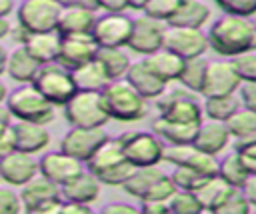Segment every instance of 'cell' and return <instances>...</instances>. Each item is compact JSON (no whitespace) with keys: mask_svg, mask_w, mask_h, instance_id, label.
<instances>
[{"mask_svg":"<svg viewBox=\"0 0 256 214\" xmlns=\"http://www.w3.org/2000/svg\"><path fill=\"white\" fill-rule=\"evenodd\" d=\"M214 2L224 14L246 16V18L256 14V0H214Z\"/></svg>","mask_w":256,"mask_h":214,"instance_id":"43","label":"cell"},{"mask_svg":"<svg viewBox=\"0 0 256 214\" xmlns=\"http://www.w3.org/2000/svg\"><path fill=\"white\" fill-rule=\"evenodd\" d=\"M38 70H40V62L28 52V48H26L24 44H18L14 50L8 52L6 74H8L14 82H18V84L34 82Z\"/></svg>","mask_w":256,"mask_h":214,"instance_id":"24","label":"cell"},{"mask_svg":"<svg viewBox=\"0 0 256 214\" xmlns=\"http://www.w3.org/2000/svg\"><path fill=\"white\" fill-rule=\"evenodd\" d=\"M96 10L62 4L60 18H58V34L60 36H74V34H92L96 22Z\"/></svg>","mask_w":256,"mask_h":214,"instance_id":"21","label":"cell"},{"mask_svg":"<svg viewBox=\"0 0 256 214\" xmlns=\"http://www.w3.org/2000/svg\"><path fill=\"white\" fill-rule=\"evenodd\" d=\"M40 166V174L46 176L48 180H52L54 184L62 186L68 180H72L74 176H78L86 164L74 156H70L64 150H52V152H44L38 160Z\"/></svg>","mask_w":256,"mask_h":214,"instance_id":"16","label":"cell"},{"mask_svg":"<svg viewBox=\"0 0 256 214\" xmlns=\"http://www.w3.org/2000/svg\"><path fill=\"white\" fill-rule=\"evenodd\" d=\"M204 208H202L196 192L176 190V194L170 198V212H174V214H198Z\"/></svg>","mask_w":256,"mask_h":214,"instance_id":"40","label":"cell"},{"mask_svg":"<svg viewBox=\"0 0 256 214\" xmlns=\"http://www.w3.org/2000/svg\"><path fill=\"white\" fill-rule=\"evenodd\" d=\"M12 22L8 20V16H0V40H4V38H8L10 34H12Z\"/></svg>","mask_w":256,"mask_h":214,"instance_id":"55","label":"cell"},{"mask_svg":"<svg viewBox=\"0 0 256 214\" xmlns=\"http://www.w3.org/2000/svg\"><path fill=\"white\" fill-rule=\"evenodd\" d=\"M164 160L174 166H190L206 176L218 174V160L214 154H208L190 144H168L164 150Z\"/></svg>","mask_w":256,"mask_h":214,"instance_id":"14","label":"cell"},{"mask_svg":"<svg viewBox=\"0 0 256 214\" xmlns=\"http://www.w3.org/2000/svg\"><path fill=\"white\" fill-rule=\"evenodd\" d=\"M60 40H62V36L58 34V30L32 32L28 36V40L24 42V46L40 64H48V62H56L58 50H60Z\"/></svg>","mask_w":256,"mask_h":214,"instance_id":"27","label":"cell"},{"mask_svg":"<svg viewBox=\"0 0 256 214\" xmlns=\"http://www.w3.org/2000/svg\"><path fill=\"white\" fill-rule=\"evenodd\" d=\"M136 208L134 204H126V202H110L106 206H102V212L104 214H136Z\"/></svg>","mask_w":256,"mask_h":214,"instance_id":"48","label":"cell"},{"mask_svg":"<svg viewBox=\"0 0 256 214\" xmlns=\"http://www.w3.org/2000/svg\"><path fill=\"white\" fill-rule=\"evenodd\" d=\"M58 212H88L90 214V206L80 204V202H72V200H62Z\"/></svg>","mask_w":256,"mask_h":214,"instance_id":"52","label":"cell"},{"mask_svg":"<svg viewBox=\"0 0 256 214\" xmlns=\"http://www.w3.org/2000/svg\"><path fill=\"white\" fill-rule=\"evenodd\" d=\"M108 138V134L104 132V128H86V126H70V130L62 136L60 140V150L68 152L70 156L82 160L86 164V160L94 154V150Z\"/></svg>","mask_w":256,"mask_h":214,"instance_id":"15","label":"cell"},{"mask_svg":"<svg viewBox=\"0 0 256 214\" xmlns=\"http://www.w3.org/2000/svg\"><path fill=\"white\" fill-rule=\"evenodd\" d=\"M230 132H228V126L226 122H220V120H202V124L198 126L196 130V136L192 140V144L208 154H220L228 142H230Z\"/></svg>","mask_w":256,"mask_h":214,"instance_id":"23","label":"cell"},{"mask_svg":"<svg viewBox=\"0 0 256 214\" xmlns=\"http://www.w3.org/2000/svg\"><path fill=\"white\" fill-rule=\"evenodd\" d=\"M128 2H130V8L132 10H140V12H144V8L148 4V0H128Z\"/></svg>","mask_w":256,"mask_h":214,"instance_id":"58","label":"cell"},{"mask_svg":"<svg viewBox=\"0 0 256 214\" xmlns=\"http://www.w3.org/2000/svg\"><path fill=\"white\" fill-rule=\"evenodd\" d=\"M202 124V122H200ZM152 130L166 142V144H190L196 136L198 126L194 124H184L176 120H168L164 116H156L152 122Z\"/></svg>","mask_w":256,"mask_h":214,"instance_id":"28","label":"cell"},{"mask_svg":"<svg viewBox=\"0 0 256 214\" xmlns=\"http://www.w3.org/2000/svg\"><path fill=\"white\" fill-rule=\"evenodd\" d=\"M22 210L20 196L8 186H0V214H16Z\"/></svg>","mask_w":256,"mask_h":214,"instance_id":"45","label":"cell"},{"mask_svg":"<svg viewBox=\"0 0 256 214\" xmlns=\"http://www.w3.org/2000/svg\"><path fill=\"white\" fill-rule=\"evenodd\" d=\"M100 186L102 182L88 168H84L78 176H74L72 180L60 186V194H62V200H72V202L92 206L100 198Z\"/></svg>","mask_w":256,"mask_h":214,"instance_id":"20","label":"cell"},{"mask_svg":"<svg viewBox=\"0 0 256 214\" xmlns=\"http://www.w3.org/2000/svg\"><path fill=\"white\" fill-rule=\"evenodd\" d=\"M44 96L50 100L54 106H64L76 92V82L72 76V70L64 68L58 62H48L40 64V70L32 82Z\"/></svg>","mask_w":256,"mask_h":214,"instance_id":"7","label":"cell"},{"mask_svg":"<svg viewBox=\"0 0 256 214\" xmlns=\"http://www.w3.org/2000/svg\"><path fill=\"white\" fill-rule=\"evenodd\" d=\"M232 62L242 82H256V48L234 56Z\"/></svg>","mask_w":256,"mask_h":214,"instance_id":"41","label":"cell"},{"mask_svg":"<svg viewBox=\"0 0 256 214\" xmlns=\"http://www.w3.org/2000/svg\"><path fill=\"white\" fill-rule=\"evenodd\" d=\"M242 80L234 68L232 58H220V60H210L208 70H206V80L202 88V98L206 96H226V94H236L240 90Z\"/></svg>","mask_w":256,"mask_h":214,"instance_id":"13","label":"cell"},{"mask_svg":"<svg viewBox=\"0 0 256 214\" xmlns=\"http://www.w3.org/2000/svg\"><path fill=\"white\" fill-rule=\"evenodd\" d=\"M6 108L12 114L14 120H26V122H38L48 124L54 118V104L46 100V96L32 84H20L12 92H8Z\"/></svg>","mask_w":256,"mask_h":214,"instance_id":"3","label":"cell"},{"mask_svg":"<svg viewBox=\"0 0 256 214\" xmlns=\"http://www.w3.org/2000/svg\"><path fill=\"white\" fill-rule=\"evenodd\" d=\"M58 2H62V4H64V0H58Z\"/></svg>","mask_w":256,"mask_h":214,"instance_id":"60","label":"cell"},{"mask_svg":"<svg viewBox=\"0 0 256 214\" xmlns=\"http://www.w3.org/2000/svg\"><path fill=\"white\" fill-rule=\"evenodd\" d=\"M6 98H8V88H6V84H4L2 78H0V104H4Z\"/></svg>","mask_w":256,"mask_h":214,"instance_id":"59","label":"cell"},{"mask_svg":"<svg viewBox=\"0 0 256 214\" xmlns=\"http://www.w3.org/2000/svg\"><path fill=\"white\" fill-rule=\"evenodd\" d=\"M202 108H204V116L206 118L226 122L240 108V98H236L234 94L206 96V98H202Z\"/></svg>","mask_w":256,"mask_h":214,"instance_id":"34","label":"cell"},{"mask_svg":"<svg viewBox=\"0 0 256 214\" xmlns=\"http://www.w3.org/2000/svg\"><path fill=\"white\" fill-rule=\"evenodd\" d=\"M36 174H40V166L34 154L14 148L12 152L0 158V178L10 186H22Z\"/></svg>","mask_w":256,"mask_h":214,"instance_id":"18","label":"cell"},{"mask_svg":"<svg viewBox=\"0 0 256 214\" xmlns=\"http://www.w3.org/2000/svg\"><path fill=\"white\" fill-rule=\"evenodd\" d=\"M98 44L92 38V34H74V36H62L60 40V50L56 62L62 64L68 70H74L90 60L96 58L98 54Z\"/></svg>","mask_w":256,"mask_h":214,"instance_id":"17","label":"cell"},{"mask_svg":"<svg viewBox=\"0 0 256 214\" xmlns=\"http://www.w3.org/2000/svg\"><path fill=\"white\" fill-rule=\"evenodd\" d=\"M242 192H244V196L248 198V202H250L252 206H256V172H250V174H248L246 182L242 184Z\"/></svg>","mask_w":256,"mask_h":214,"instance_id":"49","label":"cell"},{"mask_svg":"<svg viewBox=\"0 0 256 214\" xmlns=\"http://www.w3.org/2000/svg\"><path fill=\"white\" fill-rule=\"evenodd\" d=\"M98 6L104 12H124L130 8L128 0H98Z\"/></svg>","mask_w":256,"mask_h":214,"instance_id":"50","label":"cell"},{"mask_svg":"<svg viewBox=\"0 0 256 214\" xmlns=\"http://www.w3.org/2000/svg\"><path fill=\"white\" fill-rule=\"evenodd\" d=\"M72 76H74L76 88L78 90H88V92H102V88L110 82L108 74L104 72L102 64L96 58L78 66V68H74Z\"/></svg>","mask_w":256,"mask_h":214,"instance_id":"31","label":"cell"},{"mask_svg":"<svg viewBox=\"0 0 256 214\" xmlns=\"http://www.w3.org/2000/svg\"><path fill=\"white\" fill-rule=\"evenodd\" d=\"M14 10V0H0V16H10Z\"/></svg>","mask_w":256,"mask_h":214,"instance_id":"56","label":"cell"},{"mask_svg":"<svg viewBox=\"0 0 256 214\" xmlns=\"http://www.w3.org/2000/svg\"><path fill=\"white\" fill-rule=\"evenodd\" d=\"M18 196L22 200V208L26 212H32V214L58 212L60 202H62L60 186L42 174H36L32 180L22 184Z\"/></svg>","mask_w":256,"mask_h":214,"instance_id":"8","label":"cell"},{"mask_svg":"<svg viewBox=\"0 0 256 214\" xmlns=\"http://www.w3.org/2000/svg\"><path fill=\"white\" fill-rule=\"evenodd\" d=\"M208 46L222 58H234L256 48V24L246 16L222 14L208 32Z\"/></svg>","mask_w":256,"mask_h":214,"instance_id":"1","label":"cell"},{"mask_svg":"<svg viewBox=\"0 0 256 214\" xmlns=\"http://www.w3.org/2000/svg\"><path fill=\"white\" fill-rule=\"evenodd\" d=\"M102 102L110 116V120L118 122H138L148 112V100L126 80H110L102 88Z\"/></svg>","mask_w":256,"mask_h":214,"instance_id":"2","label":"cell"},{"mask_svg":"<svg viewBox=\"0 0 256 214\" xmlns=\"http://www.w3.org/2000/svg\"><path fill=\"white\" fill-rule=\"evenodd\" d=\"M166 26H168L166 22L142 12L140 16H136L132 20V34L128 40V48L142 56H148V54L164 48Z\"/></svg>","mask_w":256,"mask_h":214,"instance_id":"11","label":"cell"},{"mask_svg":"<svg viewBox=\"0 0 256 214\" xmlns=\"http://www.w3.org/2000/svg\"><path fill=\"white\" fill-rule=\"evenodd\" d=\"M16 146H14V134H12V126L0 136V158L6 156L8 152H12Z\"/></svg>","mask_w":256,"mask_h":214,"instance_id":"51","label":"cell"},{"mask_svg":"<svg viewBox=\"0 0 256 214\" xmlns=\"http://www.w3.org/2000/svg\"><path fill=\"white\" fill-rule=\"evenodd\" d=\"M6 60H8V52H6V48L0 44V76L6 72Z\"/></svg>","mask_w":256,"mask_h":214,"instance_id":"57","label":"cell"},{"mask_svg":"<svg viewBox=\"0 0 256 214\" xmlns=\"http://www.w3.org/2000/svg\"><path fill=\"white\" fill-rule=\"evenodd\" d=\"M124 78H126L146 100H156V98L168 88V84H166L160 76H156V74L150 70V66L144 62V58L132 62Z\"/></svg>","mask_w":256,"mask_h":214,"instance_id":"22","label":"cell"},{"mask_svg":"<svg viewBox=\"0 0 256 214\" xmlns=\"http://www.w3.org/2000/svg\"><path fill=\"white\" fill-rule=\"evenodd\" d=\"M240 104L256 112V82H242V86H240Z\"/></svg>","mask_w":256,"mask_h":214,"instance_id":"46","label":"cell"},{"mask_svg":"<svg viewBox=\"0 0 256 214\" xmlns=\"http://www.w3.org/2000/svg\"><path fill=\"white\" fill-rule=\"evenodd\" d=\"M0 182H2V178H0Z\"/></svg>","mask_w":256,"mask_h":214,"instance_id":"61","label":"cell"},{"mask_svg":"<svg viewBox=\"0 0 256 214\" xmlns=\"http://www.w3.org/2000/svg\"><path fill=\"white\" fill-rule=\"evenodd\" d=\"M12 114L8 112V108H6V104H0V136L12 126Z\"/></svg>","mask_w":256,"mask_h":214,"instance_id":"53","label":"cell"},{"mask_svg":"<svg viewBox=\"0 0 256 214\" xmlns=\"http://www.w3.org/2000/svg\"><path fill=\"white\" fill-rule=\"evenodd\" d=\"M234 150L238 152V156L244 162V166L248 168V172H256V134L238 140Z\"/></svg>","mask_w":256,"mask_h":214,"instance_id":"44","label":"cell"},{"mask_svg":"<svg viewBox=\"0 0 256 214\" xmlns=\"http://www.w3.org/2000/svg\"><path fill=\"white\" fill-rule=\"evenodd\" d=\"M144 62H146V64L150 66V70H152L156 76H160L166 84L178 82L180 72H182V68H184V58L178 56V54H174V52L168 50V48H160V50H156V52L144 56Z\"/></svg>","mask_w":256,"mask_h":214,"instance_id":"26","label":"cell"},{"mask_svg":"<svg viewBox=\"0 0 256 214\" xmlns=\"http://www.w3.org/2000/svg\"><path fill=\"white\" fill-rule=\"evenodd\" d=\"M228 190H230V184H226V182L216 174V176L208 178V180L196 190V196H198V200H200V204H202L204 210L214 212V210L218 208V204L224 200V196H226Z\"/></svg>","mask_w":256,"mask_h":214,"instance_id":"36","label":"cell"},{"mask_svg":"<svg viewBox=\"0 0 256 214\" xmlns=\"http://www.w3.org/2000/svg\"><path fill=\"white\" fill-rule=\"evenodd\" d=\"M60 10L58 0H22L16 8V22L28 32H52L58 28Z\"/></svg>","mask_w":256,"mask_h":214,"instance_id":"9","label":"cell"},{"mask_svg":"<svg viewBox=\"0 0 256 214\" xmlns=\"http://www.w3.org/2000/svg\"><path fill=\"white\" fill-rule=\"evenodd\" d=\"M162 176H164V170L158 168V164H154V166H138V168H134V172L128 176V180L122 184V188H124L126 194H130V196L142 200V198L150 192V188H152Z\"/></svg>","mask_w":256,"mask_h":214,"instance_id":"29","label":"cell"},{"mask_svg":"<svg viewBox=\"0 0 256 214\" xmlns=\"http://www.w3.org/2000/svg\"><path fill=\"white\" fill-rule=\"evenodd\" d=\"M170 176H172L174 184L178 186V190H190V192H196L208 178H212V176H206L190 166H174Z\"/></svg>","mask_w":256,"mask_h":214,"instance_id":"38","label":"cell"},{"mask_svg":"<svg viewBox=\"0 0 256 214\" xmlns=\"http://www.w3.org/2000/svg\"><path fill=\"white\" fill-rule=\"evenodd\" d=\"M198 96L200 94L184 88L182 84L176 88H166L156 98V110L168 120L200 126V122L204 120V108Z\"/></svg>","mask_w":256,"mask_h":214,"instance_id":"4","label":"cell"},{"mask_svg":"<svg viewBox=\"0 0 256 214\" xmlns=\"http://www.w3.org/2000/svg\"><path fill=\"white\" fill-rule=\"evenodd\" d=\"M96 60L102 64L104 72L108 74L110 80H118V78H124L132 60L130 56L124 52V48H98V54H96Z\"/></svg>","mask_w":256,"mask_h":214,"instance_id":"32","label":"cell"},{"mask_svg":"<svg viewBox=\"0 0 256 214\" xmlns=\"http://www.w3.org/2000/svg\"><path fill=\"white\" fill-rule=\"evenodd\" d=\"M164 48L188 60L194 56H204L210 46H208V36L202 32V28H186V26L168 24L166 34H164Z\"/></svg>","mask_w":256,"mask_h":214,"instance_id":"12","label":"cell"},{"mask_svg":"<svg viewBox=\"0 0 256 214\" xmlns=\"http://www.w3.org/2000/svg\"><path fill=\"white\" fill-rule=\"evenodd\" d=\"M122 144V152L130 164L138 166H154L164 160L166 142L154 130H128L118 136Z\"/></svg>","mask_w":256,"mask_h":214,"instance_id":"5","label":"cell"},{"mask_svg":"<svg viewBox=\"0 0 256 214\" xmlns=\"http://www.w3.org/2000/svg\"><path fill=\"white\" fill-rule=\"evenodd\" d=\"M62 108H64V118L70 126L104 128V124L110 120L100 92L78 90Z\"/></svg>","mask_w":256,"mask_h":214,"instance_id":"6","label":"cell"},{"mask_svg":"<svg viewBox=\"0 0 256 214\" xmlns=\"http://www.w3.org/2000/svg\"><path fill=\"white\" fill-rule=\"evenodd\" d=\"M140 212L166 214V212H170V202H166V200H140Z\"/></svg>","mask_w":256,"mask_h":214,"instance_id":"47","label":"cell"},{"mask_svg":"<svg viewBox=\"0 0 256 214\" xmlns=\"http://www.w3.org/2000/svg\"><path fill=\"white\" fill-rule=\"evenodd\" d=\"M12 134H14L16 150L28 154H38L40 150H46L50 144V132L46 130V124L12 120Z\"/></svg>","mask_w":256,"mask_h":214,"instance_id":"19","label":"cell"},{"mask_svg":"<svg viewBox=\"0 0 256 214\" xmlns=\"http://www.w3.org/2000/svg\"><path fill=\"white\" fill-rule=\"evenodd\" d=\"M122 162H126V156H124V152H122L120 138L108 136V138L94 150V154L86 160V168L98 178L100 174H104L106 170H110V168H114V166H118V164H122Z\"/></svg>","mask_w":256,"mask_h":214,"instance_id":"25","label":"cell"},{"mask_svg":"<svg viewBox=\"0 0 256 214\" xmlns=\"http://www.w3.org/2000/svg\"><path fill=\"white\" fill-rule=\"evenodd\" d=\"M210 20V8L200 0H182L174 16L166 22L170 26H186V28H202Z\"/></svg>","mask_w":256,"mask_h":214,"instance_id":"30","label":"cell"},{"mask_svg":"<svg viewBox=\"0 0 256 214\" xmlns=\"http://www.w3.org/2000/svg\"><path fill=\"white\" fill-rule=\"evenodd\" d=\"M250 208H252V204L244 196L242 188L230 186V190L226 192L224 200L218 204V208L214 212L216 214H246V212H250Z\"/></svg>","mask_w":256,"mask_h":214,"instance_id":"39","label":"cell"},{"mask_svg":"<svg viewBox=\"0 0 256 214\" xmlns=\"http://www.w3.org/2000/svg\"><path fill=\"white\" fill-rule=\"evenodd\" d=\"M132 20L124 12H104L94 22L92 38L102 48H124L132 34Z\"/></svg>","mask_w":256,"mask_h":214,"instance_id":"10","label":"cell"},{"mask_svg":"<svg viewBox=\"0 0 256 214\" xmlns=\"http://www.w3.org/2000/svg\"><path fill=\"white\" fill-rule=\"evenodd\" d=\"M64 4L70 6H82V8H90V10H98V0H64Z\"/></svg>","mask_w":256,"mask_h":214,"instance_id":"54","label":"cell"},{"mask_svg":"<svg viewBox=\"0 0 256 214\" xmlns=\"http://www.w3.org/2000/svg\"><path fill=\"white\" fill-rule=\"evenodd\" d=\"M248 174H250V172H248V168L244 166V162L240 160V156H238L236 150L228 152L226 156H222V158L218 160V176H220L226 184H230V186L242 188V184L246 182Z\"/></svg>","mask_w":256,"mask_h":214,"instance_id":"35","label":"cell"},{"mask_svg":"<svg viewBox=\"0 0 256 214\" xmlns=\"http://www.w3.org/2000/svg\"><path fill=\"white\" fill-rule=\"evenodd\" d=\"M208 62L204 56H194V58H188L184 60V68L180 72V78H178V84H182L184 88L196 92V94H202V88H204V80H206V70H208Z\"/></svg>","mask_w":256,"mask_h":214,"instance_id":"33","label":"cell"},{"mask_svg":"<svg viewBox=\"0 0 256 214\" xmlns=\"http://www.w3.org/2000/svg\"><path fill=\"white\" fill-rule=\"evenodd\" d=\"M226 126H228L230 136L236 140L254 136L256 134V112L240 104V108L226 120Z\"/></svg>","mask_w":256,"mask_h":214,"instance_id":"37","label":"cell"},{"mask_svg":"<svg viewBox=\"0 0 256 214\" xmlns=\"http://www.w3.org/2000/svg\"><path fill=\"white\" fill-rule=\"evenodd\" d=\"M182 0H148L146 8H144V14L152 16V18H158L162 22H168L174 12L178 10Z\"/></svg>","mask_w":256,"mask_h":214,"instance_id":"42","label":"cell"}]
</instances>
